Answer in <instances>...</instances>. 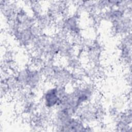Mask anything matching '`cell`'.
<instances>
[{
	"label": "cell",
	"instance_id": "cell-1",
	"mask_svg": "<svg viewBox=\"0 0 132 132\" xmlns=\"http://www.w3.org/2000/svg\"><path fill=\"white\" fill-rule=\"evenodd\" d=\"M60 103V98L58 87L51 88L46 91L43 95V104L46 109H51L58 106Z\"/></svg>",
	"mask_w": 132,
	"mask_h": 132
}]
</instances>
